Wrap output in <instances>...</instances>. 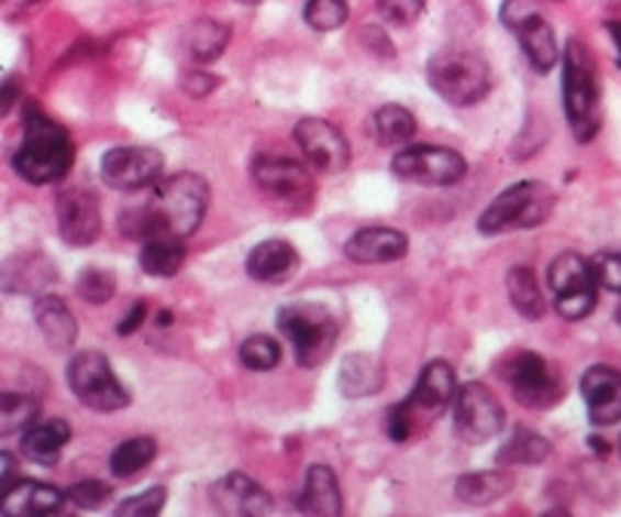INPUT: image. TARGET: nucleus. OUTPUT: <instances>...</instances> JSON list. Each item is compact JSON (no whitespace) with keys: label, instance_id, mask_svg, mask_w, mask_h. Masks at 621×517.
Masks as SVG:
<instances>
[{"label":"nucleus","instance_id":"nucleus-1","mask_svg":"<svg viewBox=\"0 0 621 517\" xmlns=\"http://www.w3.org/2000/svg\"><path fill=\"white\" fill-rule=\"evenodd\" d=\"M210 207V185L198 173H173L148 188V198L121 210V234L138 244L157 238L185 241L195 234Z\"/></svg>","mask_w":621,"mask_h":517},{"label":"nucleus","instance_id":"nucleus-2","mask_svg":"<svg viewBox=\"0 0 621 517\" xmlns=\"http://www.w3.org/2000/svg\"><path fill=\"white\" fill-rule=\"evenodd\" d=\"M75 164V142L62 123L49 121L41 108L22 111V142L13 152V169L31 185L59 183Z\"/></svg>","mask_w":621,"mask_h":517},{"label":"nucleus","instance_id":"nucleus-3","mask_svg":"<svg viewBox=\"0 0 621 517\" xmlns=\"http://www.w3.org/2000/svg\"><path fill=\"white\" fill-rule=\"evenodd\" d=\"M455 395H458V388H455L453 366L446 361H431L422 370L410 397L388 410V422H385L388 438L397 443L410 441L412 435H419L422 428H428L450 410V404H455Z\"/></svg>","mask_w":621,"mask_h":517},{"label":"nucleus","instance_id":"nucleus-4","mask_svg":"<svg viewBox=\"0 0 621 517\" xmlns=\"http://www.w3.org/2000/svg\"><path fill=\"white\" fill-rule=\"evenodd\" d=\"M563 111L578 142H591L600 133L603 106H600L597 68L591 50L578 37H569L563 53Z\"/></svg>","mask_w":621,"mask_h":517},{"label":"nucleus","instance_id":"nucleus-5","mask_svg":"<svg viewBox=\"0 0 621 517\" xmlns=\"http://www.w3.org/2000/svg\"><path fill=\"white\" fill-rule=\"evenodd\" d=\"M428 84L443 102L455 108H468L484 102L492 87V72L484 56L470 50H440L428 62Z\"/></svg>","mask_w":621,"mask_h":517},{"label":"nucleus","instance_id":"nucleus-6","mask_svg":"<svg viewBox=\"0 0 621 517\" xmlns=\"http://www.w3.org/2000/svg\"><path fill=\"white\" fill-rule=\"evenodd\" d=\"M277 323L292 342L296 364L304 366V370H314V366L323 364L339 342V320L326 305L289 302L277 311Z\"/></svg>","mask_w":621,"mask_h":517},{"label":"nucleus","instance_id":"nucleus-7","mask_svg":"<svg viewBox=\"0 0 621 517\" xmlns=\"http://www.w3.org/2000/svg\"><path fill=\"white\" fill-rule=\"evenodd\" d=\"M554 191L545 183H517L504 188L480 216L477 229L480 234H508V231H526L545 226L554 213Z\"/></svg>","mask_w":621,"mask_h":517},{"label":"nucleus","instance_id":"nucleus-8","mask_svg":"<svg viewBox=\"0 0 621 517\" xmlns=\"http://www.w3.org/2000/svg\"><path fill=\"white\" fill-rule=\"evenodd\" d=\"M499 376L508 382L517 404L526 410H551L554 404H561V373L535 351H511L499 364Z\"/></svg>","mask_w":621,"mask_h":517},{"label":"nucleus","instance_id":"nucleus-9","mask_svg":"<svg viewBox=\"0 0 621 517\" xmlns=\"http://www.w3.org/2000/svg\"><path fill=\"white\" fill-rule=\"evenodd\" d=\"M71 395L96 413H118L130 407V392L123 388L102 351H77L68 361Z\"/></svg>","mask_w":621,"mask_h":517},{"label":"nucleus","instance_id":"nucleus-10","mask_svg":"<svg viewBox=\"0 0 621 517\" xmlns=\"http://www.w3.org/2000/svg\"><path fill=\"white\" fill-rule=\"evenodd\" d=\"M547 287L554 293V308L563 320H585L597 308V277L591 258L578 253H561L547 268Z\"/></svg>","mask_w":621,"mask_h":517},{"label":"nucleus","instance_id":"nucleus-11","mask_svg":"<svg viewBox=\"0 0 621 517\" xmlns=\"http://www.w3.org/2000/svg\"><path fill=\"white\" fill-rule=\"evenodd\" d=\"M391 173L403 183L443 188V185H455L458 179H465L468 161L443 145H410L391 157Z\"/></svg>","mask_w":621,"mask_h":517},{"label":"nucleus","instance_id":"nucleus-12","mask_svg":"<svg viewBox=\"0 0 621 517\" xmlns=\"http://www.w3.org/2000/svg\"><path fill=\"white\" fill-rule=\"evenodd\" d=\"M504 428L501 400L480 382H468L455 395V435L465 443H486Z\"/></svg>","mask_w":621,"mask_h":517},{"label":"nucleus","instance_id":"nucleus-13","mask_svg":"<svg viewBox=\"0 0 621 517\" xmlns=\"http://www.w3.org/2000/svg\"><path fill=\"white\" fill-rule=\"evenodd\" d=\"M253 183L265 198L287 204V207L308 204L314 195V183L304 164L292 157H280V154H258L253 161Z\"/></svg>","mask_w":621,"mask_h":517},{"label":"nucleus","instance_id":"nucleus-14","mask_svg":"<svg viewBox=\"0 0 621 517\" xmlns=\"http://www.w3.org/2000/svg\"><path fill=\"white\" fill-rule=\"evenodd\" d=\"M164 173V154L152 145H118L102 157V183L114 191L152 188Z\"/></svg>","mask_w":621,"mask_h":517},{"label":"nucleus","instance_id":"nucleus-15","mask_svg":"<svg viewBox=\"0 0 621 517\" xmlns=\"http://www.w3.org/2000/svg\"><path fill=\"white\" fill-rule=\"evenodd\" d=\"M296 145L302 148L304 161L318 173H342L351 161V145L345 133L323 118H302L292 130Z\"/></svg>","mask_w":621,"mask_h":517},{"label":"nucleus","instance_id":"nucleus-16","mask_svg":"<svg viewBox=\"0 0 621 517\" xmlns=\"http://www.w3.org/2000/svg\"><path fill=\"white\" fill-rule=\"evenodd\" d=\"M56 222L65 244L90 246L102 234V204L90 188H65L56 198Z\"/></svg>","mask_w":621,"mask_h":517},{"label":"nucleus","instance_id":"nucleus-17","mask_svg":"<svg viewBox=\"0 0 621 517\" xmlns=\"http://www.w3.org/2000/svg\"><path fill=\"white\" fill-rule=\"evenodd\" d=\"M210 503L228 517H265L274 512L271 493H265L249 474L231 472L210 487Z\"/></svg>","mask_w":621,"mask_h":517},{"label":"nucleus","instance_id":"nucleus-18","mask_svg":"<svg viewBox=\"0 0 621 517\" xmlns=\"http://www.w3.org/2000/svg\"><path fill=\"white\" fill-rule=\"evenodd\" d=\"M581 397H585V407H588V419L597 428L621 422V373L616 366H591L581 376Z\"/></svg>","mask_w":621,"mask_h":517},{"label":"nucleus","instance_id":"nucleus-19","mask_svg":"<svg viewBox=\"0 0 621 517\" xmlns=\"http://www.w3.org/2000/svg\"><path fill=\"white\" fill-rule=\"evenodd\" d=\"M56 280V262L44 253H15L0 268V287L7 296H41Z\"/></svg>","mask_w":621,"mask_h":517},{"label":"nucleus","instance_id":"nucleus-20","mask_svg":"<svg viewBox=\"0 0 621 517\" xmlns=\"http://www.w3.org/2000/svg\"><path fill=\"white\" fill-rule=\"evenodd\" d=\"M407 253H410V238L403 231L381 229V226L354 231L345 244V256L361 265H388Z\"/></svg>","mask_w":621,"mask_h":517},{"label":"nucleus","instance_id":"nucleus-21","mask_svg":"<svg viewBox=\"0 0 621 517\" xmlns=\"http://www.w3.org/2000/svg\"><path fill=\"white\" fill-rule=\"evenodd\" d=\"M65 493L53 484H41V481H19L13 490H7L0 496V508L10 517H41L56 515L65 505Z\"/></svg>","mask_w":621,"mask_h":517},{"label":"nucleus","instance_id":"nucleus-22","mask_svg":"<svg viewBox=\"0 0 621 517\" xmlns=\"http://www.w3.org/2000/svg\"><path fill=\"white\" fill-rule=\"evenodd\" d=\"M299 268V253L296 246L284 238H271L253 246V253L246 256V274L262 284H280L289 274Z\"/></svg>","mask_w":621,"mask_h":517},{"label":"nucleus","instance_id":"nucleus-23","mask_svg":"<svg viewBox=\"0 0 621 517\" xmlns=\"http://www.w3.org/2000/svg\"><path fill=\"white\" fill-rule=\"evenodd\" d=\"M296 508L311 517L342 515V490L330 465H311L304 474V487L296 499Z\"/></svg>","mask_w":621,"mask_h":517},{"label":"nucleus","instance_id":"nucleus-24","mask_svg":"<svg viewBox=\"0 0 621 517\" xmlns=\"http://www.w3.org/2000/svg\"><path fill=\"white\" fill-rule=\"evenodd\" d=\"M34 320H37V330L44 333V339L53 345V349L56 351L75 349L77 320L59 296L41 293V296L34 299Z\"/></svg>","mask_w":621,"mask_h":517},{"label":"nucleus","instance_id":"nucleus-25","mask_svg":"<svg viewBox=\"0 0 621 517\" xmlns=\"http://www.w3.org/2000/svg\"><path fill=\"white\" fill-rule=\"evenodd\" d=\"M71 441V426L65 419H41L22 431V453L37 465H53Z\"/></svg>","mask_w":621,"mask_h":517},{"label":"nucleus","instance_id":"nucleus-26","mask_svg":"<svg viewBox=\"0 0 621 517\" xmlns=\"http://www.w3.org/2000/svg\"><path fill=\"white\" fill-rule=\"evenodd\" d=\"M514 34L520 46H523V56L530 59V65L539 75H547V72L557 65V59H561V46H557L554 29L547 25L545 13L532 15L530 22H523Z\"/></svg>","mask_w":621,"mask_h":517},{"label":"nucleus","instance_id":"nucleus-27","mask_svg":"<svg viewBox=\"0 0 621 517\" xmlns=\"http://www.w3.org/2000/svg\"><path fill=\"white\" fill-rule=\"evenodd\" d=\"M514 490V474L504 469H492V472H474L462 474L455 481V499L465 505H492L504 499Z\"/></svg>","mask_w":621,"mask_h":517},{"label":"nucleus","instance_id":"nucleus-28","mask_svg":"<svg viewBox=\"0 0 621 517\" xmlns=\"http://www.w3.org/2000/svg\"><path fill=\"white\" fill-rule=\"evenodd\" d=\"M381 385H385V370H381V364L373 354H348L345 358L342 373H339L342 395L357 400V397L379 395Z\"/></svg>","mask_w":621,"mask_h":517},{"label":"nucleus","instance_id":"nucleus-29","mask_svg":"<svg viewBox=\"0 0 621 517\" xmlns=\"http://www.w3.org/2000/svg\"><path fill=\"white\" fill-rule=\"evenodd\" d=\"M508 296H511V305H514L520 318H545L547 302L545 296H542V284H539V277H535L530 265H514V268L508 272Z\"/></svg>","mask_w":621,"mask_h":517},{"label":"nucleus","instance_id":"nucleus-30","mask_svg":"<svg viewBox=\"0 0 621 517\" xmlns=\"http://www.w3.org/2000/svg\"><path fill=\"white\" fill-rule=\"evenodd\" d=\"M228 41H231V29L215 19H198L185 31V50L191 53V59L203 65L219 59L228 50Z\"/></svg>","mask_w":621,"mask_h":517},{"label":"nucleus","instance_id":"nucleus-31","mask_svg":"<svg viewBox=\"0 0 621 517\" xmlns=\"http://www.w3.org/2000/svg\"><path fill=\"white\" fill-rule=\"evenodd\" d=\"M551 457V441L535 435V431H526L520 428L511 435V441L501 443L499 457H496V465L501 469H517V465H542L545 459Z\"/></svg>","mask_w":621,"mask_h":517},{"label":"nucleus","instance_id":"nucleus-32","mask_svg":"<svg viewBox=\"0 0 621 517\" xmlns=\"http://www.w3.org/2000/svg\"><path fill=\"white\" fill-rule=\"evenodd\" d=\"M138 265L142 272L152 277H173L182 272L185 265V246L176 238H157V241H145L138 250Z\"/></svg>","mask_w":621,"mask_h":517},{"label":"nucleus","instance_id":"nucleus-33","mask_svg":"<svg viewBox=\"0 0 621 517\" xmlns=\"http://www.w3.org/2000/svg\"><path fill=\"white\" fill-rule=\"evenodd\" d=\"M373 136L379 145H388V148H397L403 142H410L415 136V118H412L410 108L403 106H381L376 114H373Z\"/></svg>","mask_w":621,"mask_h":517},{"label":"nucleus","instance_id":"nucleus-34","mask_svg":"<svg viewBox=\"0 0 621 517\" xmlns=\"http://www.w3.org/2000/svg\"><path fill=\"white\" fill-rule=\"evenodd\" d=\"M41 404L31 395H19V392H3L0 397V435L10 438L25 431L31 422H37Z\"/></svg>","mask_w":621,"mask_h":517},{"label":"nucleus","instance_id":"nucleus-35","mask_svg":"<svg viewBox=\"0 0 621 517\" xmlns=\"http://www.w3.org/2000/svg\"><path fill=\"white\" fill-rule=\"evenodd\" d=\"M157 457V441L154 438H130L123 441L114 453H111V474L114 477H133L138 474L152 459Z\"/></svg>","mask_w":621,"mask_h":517},{"label":"nucleus","instance_id":"nucleus-36","mask_svg":"<svg viewBox=\"0 0 621 517\" xmlns=\"http://www.w3.org/2000/svg\"><path fill=\"white\" fill-rule=\"evenodd\" d=\"M304 25L314 31H339L348 22V0H308L304 3Z\"/></svg>","mask_w":621,"mask_h":517},{"label":"nucleus","instance_id":"nucleus-37","mask_svg":"<svg viewBox=\"0 0 621 517\" xmlns=\"http://www.w3.org/2000/svg\"><path fill=\"white\" fill-rule=\"evenodd\" d=\"M241 364L246 366V370H253V373H268V370H274V366L280 364V345H277V339L262 333L243 339Z\"/></svg>","mask_w":621,"mask_h":517},{"label":"nucleus","instance_id":"nucleus-38","mask_svg":"<svg viewBox=\"0 0 621 517\" xmlns=\"http://www.w3.org/2000/svg\"><path fill=\"white\" fill-rule=\"evenodd\" d=\"M118 293V280L108 268H84L77 277V296L90 305L111 302V296Z\"/></svg>","mask_w":621,"mask_h":517},{"label":"nucleus","instance_id":"nucleus-39","mask_svg":"<svg viewBox=\"0 0 621 517\" xmlns=\"http://www.w3.org/2000/svg\"><path fill=\"white\" fill-rule=\"evenodd\" d=\"M164 505H167V490L164 487H152L145 490V493H138L133 499H123L118 508H114V515L118 517H157L164 512Z\"/></svg>","mask_w":621,"mask_h":517},{"label":"nucleus","instance_id":"nucleus-40","mask_svg":"<svg viewBox=\"0 0 621 517\" xmlns=\"http://www.w3.org/2000/svg\"><path fill=\"white\" fill-rule=\"evenodd\" d=\"M591 268L600 287L621 293V253H616V250H600V253H594Z\"/></svg>","mask_w":621,"mask_h":517},{"label":"nucleus","instance_id":"nucleus-41","mask_svg":"<svg viewBox=\"0 0 621 517\" xmlns=\"http://www.w3.org/2000/svg\"><path fill=\"white\" fill-rule=\"evenodd\" d=\"M65 496H68V503H75L77 508L92 512V508H102V505L111 499V487L102 484V481H77V484L68 487Z\"/></svg>","mask_w":621,"mask_h":517},{"label":"nucleus","instance_id":"nucleus-42","mask_svg":"<svg viewBox=\"0 0 621 517\" xmlns=\"http://www.w3.org/2000/svg\"><path fill=\"white\" fill-rule=\"evenodd\" d=\"M428 0H376V10L391 25H412L424 13Z\"/></svg>","mask_w":621,"mask_h":517},{"label":"nucleus","instance_id":"nucleus-43","mask_svg":"<svg viewBox=\"0 0 621 517\" xmlns=\"http://www.w3.org/2000/svg\"><path fill=\"white\" fill-rule=\"evenodd\" d=\"M542 13V3L539 0H504L499 10V19L504 29L514 34L523 22H530L532 15Z\"/></svg>","mask_w":621,"mask_h":517},{"label":"nucleus","instance_id":"nucleus-44","mask_svg":"<svg viewBox=\"0 0 621 517\" xmlns=\"http://www.w3.org/2000/svg\"><path fill=\"white\" fill-rule=\"evenodd\" d=\"M219 87V77L210 75V72H185L182 75V90L195 99H203L210 96L212 90Z\"/></svg>","mask_w":621,"mask_h":517},{"label":"nucleus","instance_id":"nucleus-45","mask_svg":"<svg viewBox=\"0 0 621 517\" xmlns=\"http://www.w3.org/2000/svg\"><path fill=\"white\" fill-rule=\"evenodd\" d=\"M145 320H148V305L136 302L133 308H130V315H126V318L118 323V333H121V336L136 333V330L142 327V323H145Z\"/></svg>","mask_w":621,"mask_h":517},{"label":"nucleus","instance_id":"nucleus-46","mask_svg":"<svg viewBox=\"0 0 621 517\" xmlns=\"http://www.w3.org/2000/svg\"><path fill=\"white\" fill-rule=\"evenodd\" d=\"M19 481H15V459L13 453H0V496L7 490H13Z\"/></svg>","mask_w":621,"mask_h":517},{"label":"nucleus","instance_id":"nucleus-47","mask_svg":"<svg viewBox=\"0 0 621 517\" xmlns=\"http://www.w3.org/2000/svg\"><path fill=\"white\" fill-rule=\"evenodd\" d=\"M607 31H609V37L616 41V46H619V65H621V22H607Z\"/></svg>","mask_w":621,"mask_h":517},{"label":"nucleus","instance_id":"nucleus-48","mask_svg":"<svg viewBox=\"0 0 621 517\" xmlns=\"http://www.w3.org/2000/svg\"><path fill=\"white\" fill-rule=\"evenodd\" d=\"M237 3H243V7H256V3H262V0H237Z\"/></svg>","mask_w":621,"mask_h":517},{"label":"nucleus","instance_id":"nucleus-49","mask_svg":"<svg viewBox=\"0 0 621 517\" xmlns=\"http://www.w3.org/2000/svg\"><path fill=\"white\" fill-rule=\"evenodd\" d=\"M616 320H619V323H621V302H619V308H616Z\"/></svg>","mask_w":621,"mask_h":517},{"label":"nucleus","instance_id":"nucleus-50","mask_svg":"<svg viewBox=\"0 0 621 517\" xmlns=\"http://www.w3.org/2000/svg\"><path fill=\"white\" fill-rule=\"evenodd\" d=\"M619 457H621V438H619Z\"/></svg>","mask_w":621,"mask_h":517}]
</instances>
